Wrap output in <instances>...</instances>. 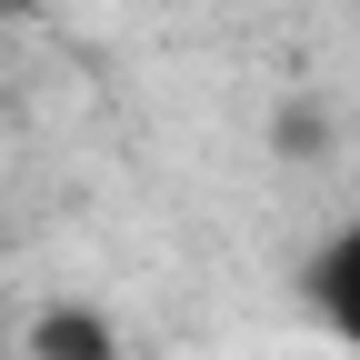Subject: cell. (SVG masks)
Listing matches in <instances>:
<instances>
[{"mask_svg": "<svg viewBox=\"0 0 360 360\" xmlns=\"http://www.w3.org/2000/svg\"><path fill=\"white\" fill-rule=\"evenodd\" d=\"M300 300H310V321H321L330 340H350V350H360V210L340 220L321 250H310V270H300Z\"/></svg>", "mask_w": 360, "mask_h": 360, "instance_id": "1", "label": "cell"}, {"mask_svg": "<svg viewBox=\"0 0 360 360\" xmlns=\"http://www.w3.org/2000/svg\"><path fill=\"white\" fill-rule=\"evenodd\" d=\"M30 360H120V330H110V310H90V300H51L30 321Z\"/></svg>", "mask_w": 360, "mask_h": 360, "instance_id": "2", "label": "cell"}, {"mask_svg": "<svg viewBox=\"0 0 360 360\" xmlns=\"http://www.w3.org/2000/svg\"><path fill=\"white\" fill-rule=\"evenodd\" d=\"M0 11H20V0H0Z\"/></svg>", "mask_w": 360, "mask_h": 360, "instance_id": "3", "label": "cell"}]
</instances>
